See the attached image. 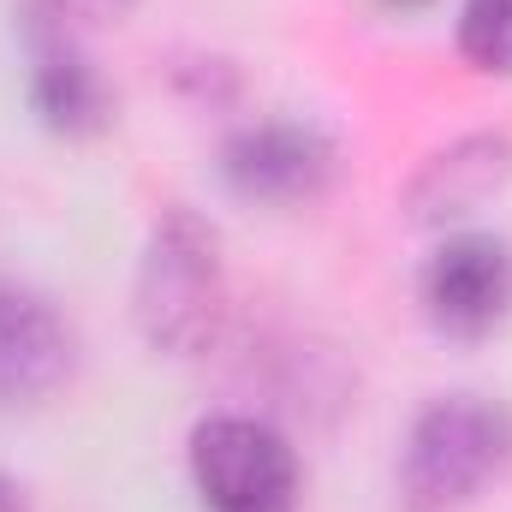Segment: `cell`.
Instances as JSON below:
<instances>
[{"mask_svg": "<svg viewBox=\"0 0 512 512\" xmlns=\"http://www.w3.org/2000/svg\"><path fill=\"white\" fill-rule=\"evenodd\" d=\"M459 60L483 78H512V0H459Z\"/></svg>", "mask_w": 512, "mask_h": 512, "instance_id": "obj_9", "label": "cell"}, {"mask_svg": "<svg viewBox=\"0 0 512 512\" xmlns=\"http://www.w3.org/2000/svg\"><path fill=\"white\" fill-rule=\"evenodd\" d=\"M227 304L221 227L191 203H167L149 221L131 274V322L143 346L161 358H203L227 328Z\"/></svg>", "mask_w": 512, "mask_h": 512, "instance_id": "obj_1", "label": "cell"}, {"mask_svg": "<svg viewBox=\"0 0 512 512\" xmlns=\"http://www.w3.org/2000/svg\"><path fill=\"white\" fill-rule=\"evenodd\" d=\"M185 471L203 512H298L304 465L280 423L256 411H209L191 423Z\"/></svg>", "mask_w": 512, "mask_h": 512, "instance_id": "obj_3", "label": "cell"}, {"mask_svg": "<svg viewBox=\"0 0 512 512\" xmlns=\"http://www.w3.org/2000/svg\"><path fill=\"white\" fill-rule=\"evenodd\" d=\"M78 370V334L66 310L24 286L0 280V411H36L48 405Z\"/></svg>", "mask_w": 512, "mask_h": 512, "instance_id": "obj_8", "label": "cell"}, {"mask_svg": "<svg viewBox=\"0 0 512 512\" xmlns=\"http://www.w3.org/2000/svg\"><path fill=\"white\" fill-rule=\"evenodd\" d=\"M417 304L447 340H489L512 316V239L489 227L435 233L417 262Z\"/></svg>", "mask_w": 512, "mask_h": 512, "instance_id": "obj_6", "label": "cell"}, {"mask_svg": "<svg viewBox=\"0 0 512 512\" xmlns=\"http://www.w3.org/2000/svg\"><path fill=\"white\" fill-rule=\"evenodd\" d=\"M512 185V131L477 126L447 137L441 149H429L405 191H399V215L417 233H453V227H477L483 209H495Z\"/></svg>", "mask_w": 512, "mask_h": 512, "instance_id": "obj_7", "label": "cell"}, {"mask_svg": "<svg viewBox=\"0 0 512 512\" xmlns=\"http://www.w3.org/2000/svg\"><path fill=\"white\" fill-rule=\"evenodd\" d=\"M376 6H387V12H429L435 0H376Z\"/></svg>", "mask_w": 512, "mask_h": 512, "instance_id": "obj_13", "label": "cell"}, {"mask_svg": "<svg viewBox=\"0 0 512 512\" xmlns=\"http://www.w3.org/2000/svg\"><path fill=\"white\" fill-rule=\"evenodd\" d=\"M512 471V405L495 393H435L399 441V507L471 512Z\"/></svg>", "mask_w": 512, "mask_h": 512, "instance_id": "obj_2", "label": "cell"}, {"mask_svg": "<svg viewBox=\"0 0 512 512\" xmlns=\"http://www.w3.org/2000/svg\"><path fill=\"white\" fill-rule=\"evenodd\" d=\"M42 12H54V18H66V24H114V18H126L131 0H36Z\"/></svg>", "mask_w": 512, "mask_h": 512, "instance_id": "obj_11", "label": "cell"}, {"mask_svg": "<svg viewBox=\"0 0 512 512\" xmlns=\"http://www.w3.org/2000/svg\"><path fill=\"white\" fill-rule=\"evenodd\" d=\"M215 173H221V185L239 203L304 209V203L334 191V179H340V137L328 126H316V120H292V114L245 120V126H233L221 137Z\"/></svg>", "mask_w": 512, "mask_h": 512, "instance_id": "obj_5", "label": "cell"}, {"mask_svg": "<svg viewBox=\"0 0 512 512\" xmlns=\"http://www.w3.org/2000/svg\"><path fill=\"white\" fill-rule=\"evenodd\" d=\"M0 512H30V489L12 471H0Z\"/></svg>", "mask_w": 512, "mask_h": 512, "instance_id": "obj_12", "label": "cell"}, {"mask_svg": "<svg viewBox=\"0 0 512 512\" xmlns=\"http://www.w3.org/2000/svg\"><path fill=\"white\" fill-rule=\"evenodd\" d=\"M173 84H179V96H191L197 108H233L239 90H245V78H239V66H233L227 54H191V60H179V66H173Z\"/></svg>", "mask_w": 512, "mask_h": 512, "instance_id": "obj_10", "label": "cell"}, {"mask_svg": "<svg viewBox=\"0 0 512 512\" xmlns=\"http://www.w3.org/2000/svg\"><path fill=\"white\" fill-rule=\"evenodd\" d=\"M18 36H24V102L36 126L60 143H96L120 120V90L84 48L78 24L42 12L36 0L18 6Z\"/></svg>", "mask_w": 512, "mask_h": 512, "instance_id": "obj_4", "label": "cell"}]
</instances>
